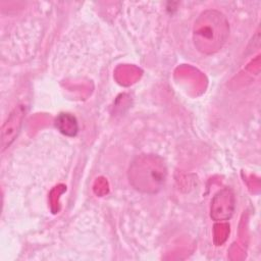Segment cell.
I'll return each instance as SVG.
<instances>
[{"mask_svg":"<svg viewBox=\"0 0 261 261\" xmlns=\"http://www.w3.org/2000/svg\"><path fill=\"white\" fill-rule=\"evenodd\" d=\"M56 126L58 129L69 137L75 136L77 133V122L75 118L68 113H61L56 118Z\"/></svg>","mask_w":261,"mask_h":261,"instance_id":"cell-5","label":"cell"},{"mask_svg":"<svg viewBox=\"0 0 261 261\" xmlns=\"http://www.w3.org/2000/svg\"><path fill=\"white\" fill-rule=\"evenodd\" d=\"M234 195L231 190L225 188L219 191L211 205V217L215 220H226L233 212Z\"/></svg>","mask_w":261,"mask_h":261,"instance_id":"cell-3","label":"cell"},{"mask_svg":"<svg viewBox=\"0 0 261 261\" xmlns=\"http://www.w3.org/2000/svg\"><path fill=\"white\" fill-rule=\"evenodd\" d=\"M164 161L156 155H140L128 168V180L138 191L154 194L160 191L166 179Z\"/></svg>","mask_w":261,"mask_h":261,"instance_id":"cell-2","label":"cell"},{"mask_svg":"<svg viewBox=\"0 0 261 261\" xmlns=\"http://www.w3.org/2000/svg\"><path fill=\"white\" fill-rule=\"evenodd\" d=\"M22 117V112H20V109H17L14 111V113L11 114L5 125L2 129V147L3 149L10 144V142L14 139L17 129L20 125Z\"/></svg>","mask_w":261,"mask_h":261,"instance_id":"cell-4","label":"cell"},{"mask_svg":"<svg viewBox=\"0 0 261 261\" xmlns=\"http://www.w3.org/2000/svg\"><path fill=\"white\" fill-rule=\"evenodd\" d=\"M229 34L226 17L220 11L208 9L203 11L193 28L195 47L204 54H212L222 48Z\"/></svg>","mask_w":261,"mask_h":261,"instance_id":"cell-1","label":"cell"}]
</instances>
